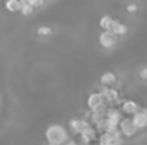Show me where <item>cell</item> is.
<instances>
[{
  "instance_id": "5",
  "label": "cell",
  "mask_w": 147,
  "mask_h": 145,
  "mask_svg": "<svg viewBox=\"0 0 147 145\" xmlns=\"http://www.w3.org/2000/svg\"><path fill=\"white\" fill-rule=\"evenodd\" d=\"M142 110V107H140V104L137 102V101H134V100H123L121 102H120V111L123 112V115L124 114H127V115H134L136 112H139Z\"/></svg>"
},
{
  "instance_id": "14",
  "label": "cell",
  "mask_w": 147,
  "mask_h": 145,
  "mask_svg": "<svg viewBox=\"0 0 147 145\" xmlns=\"http://www.w3.org/2000/svg\"><path fill=\"white\" fill-rule=\"evenodd\" d=\"M4 7L10 13H20V10H22V1H19V0H9V1L4 3Z\"/></svg>"
},
{
  "instance_id": "6",
  "label": "cell",
  "mask_w": 147,
  "mask_h": 145,
  "mask_svg": "<svg viewBox=\"0 0 147 145\" xmlns=\"http://www.w3.org/2000/svg\"><path fill=\"white\" fill-rule=\"evenodd\" d=\"M98 44L103 48H111L117 44V36L111 31H101L98 34Z\"/></svg>"
},
{
  "instance_id": "10",
  "label": "cell",
  "mask_w": 147,
  "mask_h": 145,
  "mask_svg": "<svg viewBox=\"0 0 147 145\" xmlns=\"http://www.w3.org/2000/svg\"><path fill=\"white\" fill-rule=\"evenodd\" d=\"M100 94L104 97V100L109 101V102H116V101H119V97H120L119 90L117 88H111V87H103Z\"/></svg>"
},
{
  "instance_id": "24",
  "label": "cell",
  "mask_w": 147,
  "mask_h": 145,
  "mask_svg": "<svg viewBox=\"0 0 147 145\" xmlns=\"http://www.w3.org/2000/svg\"><path fill=\"white\" fill-rule=\"evenodd\" d=\"M46 145H51V144H46Z\"/></svg>"
},
{
  "instance_id": "17",
  "label": "cell",
  "mask_w": 147,
  "mask_h": 145,
  "mask_svg": "<svg viewBox=\"0 0 147 145\" xmlns=\"http://www.w3.org/2000/svg\"><path fill=\"white\" fill-rule=\"evenodd\" d=\"M27 1H29V4H30L34 10H36L37 7H42V6H45V4H46L43 0H27Z\"/></svg>"
},
{
  "instance_id": "8",
  "label": "cell",
  "mask_w": 147,
  "mask_h": 145,
  "mask_svg": "<svg viewBox=\"0 0 147 145\" xmlns=\"http://www.w3.org/2000/svg\"><path fill=\"white\" fill-rule=\"evenodd\" d=\"M124 118L123 112L120 111V108H116V107H111L106 111V120H109L110 122L116 124V125H120L121 120Z\"/></svg>"
},
{
  "instance_id": "11",
  "label": "cell",
  "mask_w": 147,
  "mask_h": 145,
  "mask_svg": "<svg viewBox=\"0 0 147 145\" xmlns=\"http://www.w3.org/2000/svg\"><path fill=\"white\" fill-rule=\"evenodd\" d=\"M98 81H100V84H101L103 87H110V86L116 84L117 76H116L113 71H106V73H103V74L100 76Z\"/></svg>"
},
{
  "instance_id": "7",
  "label": "cell",
  "mask_w": 147,
  "mask_h": 145,
  "mask_svg": "<svg viewBox=\"0 0 147 145\" xmlns=\"http://www.w3.org/2000/svg\"><path fill=\"white\" fill-rule=\"evenodd\" d=\"M96 138H97V130H96L94 127H89V128H86V130H84V131L79 135L80 145L92 144Z\"/></svg>"
},
{
  "instance_id": "2",
  "label": "cell",
  "mask_w": 147,
  "mask_h": 145,
  "mask_svg": "<svg viewBox=\"0 0 147 145\" xmlns=\"http://www.w3.org/2000/svg\"><path fill=\"white\" fill-rule=\"evenodd\" d=\"M67 125H69V132L73 135H80L86 128L92 127L90 121H87L86 118H70Z\"/></svg>"
},
{
  "instance_id": "13",
  "label": "cell",
  "mask_w": 147,
  "mask_h": 145,
  "mask_svg": "<svg viewBox=\"0 0 147 145\" xmlns=\"http://www.w3.org/2000/svg\"><path fill=\"white\" fill-rule=\"evenodd\" d=\"M113 23H114V19L109 14H104L98 20V27L101 29V31H110L113 27Z\"/></svg>"
},
{
  "instance_id": "3",
  "label": "cell",
  "mask_w": 147,
  "mask_h": 145,
  "mask_svg": "<svg viewBox=\"0 0 147 145\" xmlns=\"http://www.w3.org/2000/svg\"><path fill=\"white\" fill-rule=\"evenodd\" d=\"M119 130H120L121 135L126 137V138H131V137H134L139 132V130L136 128V125L131 121V117H124L121 120L120 125H119Z\"/></svg>"
},
{
  "instance_id": "19",
  "label": "cell",
  "mask_w": 147,
  "mask_h": 145,
  "mask_svg": "<svg viewBox=\"0 0 147 145\" xmlns=\"http://www.w3.org/2000/svg\"><path fill=\"white\" fill-rule=\"evenodd\" d=\"M139 77L142 80H147V65H143L140 70H139Z\"/></svg>"
},
{
  "instance_id": "1",
  "label": "cell",
  "mask_w": 147,
  "mask_h": 145,
  "mask_svg": "<svg viewBox=\"0 0 147 145\" xmlns=\"http://www.w3.org/2000/svg\"><path fill=\"white\" fill-rule=\"evenodd\" d=\"M45 138L47 144L64 145L70 140V135H69V130L64 128L61 124H51L45 131Z\"/></svg>"
},
{
  "instance_id": "4",
  "label": "cell",
  "mask_w": 147,
  "mask_h": 145,
  "mask_svg": "<svg viewBox=\"0 0 147 145\" xmlns=\"http://www.w3.org/2000/svg\"><path fill=\"white\" fill-rule=\"evenodd\" d=\"M86 105L92 112H94V111L100 110L101 107H104V97L100 93H90L86 100Z\"/></svg>"
},
{
  "instance_id": "16",
  "label": "cell",
  "mask_w": 147,
  "mask_h": 145,
  "mask_svg": "<svg viewBox=\"0 0 147 145\" xmlns=\"http://www.w3.org/2000/svg\"><path fill=\"white\" fill-rule=\"evenodd\" d=\"M33 11H34V9L29 4V1L27 0H22V10H20V13L23 16H30V14H33Z\"/></svg>"
},
{
  "instance_id": "20",
  "label": "cell",
  "mask_w": 147,
  "mask_h": 145,
  "mask_svg": "<svg viewBox=\"0 0 147 145\" xmlns=\"http://www.w3.org/2000/svg\"><path fill=\"white\" fill-rule=\"evenodd\" d=\"M64 145H80V144H79V142H77L76 140H73V138H70V140H69V141H67V142H66V144H64Z\"/></svg>"
},
{
  "instance_id": "12",
  "label": "cell",
  "mask_w": 147,
  "mask_h": 145,
  "mask_svg": "<svg viewBox=\"0 0 147 145\" xmlns=\"http://www.w3.org/2000/svg\"><path fill=\"white\" fill-rule=\"evenodd\" d=\"M110 31H111V33H114V34L119 37V36H124V34H127L129 27H127V24H126V23H123V21H120V20H114L113 27H111V30H110Z\"/></svg>"
},
{
  "instance_id": "21",
  "label": "cell",
  "mask_w": 147,
  "mask_h": 145,
  "mask_svg": "<svg viewBox=\"0 0 147 145\" xmlns=\"http://www.w3.org/2000/svg\"><path fill=\"white\" fill-rule=\"evenodd\" d=\"M142 111H143V112L147 115V108H146V107H143V108H142Z\"/></svg>"
},
{
  "instance_id": "9",
  "label": "cell",
  "mask_w": 147,
  "mask_h": 145,
  "mask_svg": "<svg viewBox=\"0 0 147 145\" xmlns=\"http://www.w3.org/2000/svg\"><path fill=\"white\" fill-rule=\"evenodd\" d=\"M131 121H133V124L136 125V128L139 130V131H142V130H146L147 128V115L140 110L139 112H136L133 117H131Z\"/></svg>"
},
{
  "instance_id": "23",
  "label": "cell",
  "mask_w": 147,
  "mask_h": 145,
  "mask_svg": "<svg viewBox=\"0 0 147 145\" xmlns=\"http://www.w3.org/2000/svg\"><path fill=\"white\" fill-rule=\"evenodd\" d=\"M84 145H92V144H84Z\"/></svg>"
},
{
  "instance_id": "15",
  "label": "cell",
  "mask_w": 147,
  "mask_h": 145,
  "mask_svg": "<svg viewBox=\"0 0 147 145\" xmlns=\"http://www.w3.org/2000/svg\"><path fill=\"white\" fill-rule=\"evenodd\" d=\"M36 34H37L39 37H50V36H53V30H51V27H50V26L42 24V26H39V27H37Z\"/></svg>"
},
{
  "instance_id": "22",
  "label": "cell",
  "mask_w": 147,
  "mask_h": 145,
  "mask_svg": "<svg viewBox=\"0 0 147 145\" xmlns=\"http://www.w3.org/2000/svg\"><path fill=\"white\" fill-rule=\"evenodd\" d=\"M114 145H123V144H121V142H119V144H114Z\"/></svg>"
},
{
  "instance_id": "18",
  "label": "cell",
  "mask_w": 147,
  "mask_h": 145,
  "mask_svg": "<svg viewBox=\"0 0 147 145\" xmlns=\"http://www.w3.org/2000/svg\"><path fill=\"white\" fill-rule=\"evenodd\" d=\"M126 10H127L130 14H133V13H136V11L139 10V6H137L136 3H129V4L126 6Z\"/></svg>"
},
{
  "instance_id": "25",
  "label": "cell",
  "mask_w": 147,
  "mask_h": 145,
  "mask_svg": "<svg viewBox=\"0 0 147 145\" xmlns=\"http://www.w3.org/2000/svg\"><path fill=\"white\" fill-rule=\"evenodd\" d=\"M97 145H98V144H97Z\"/></svg>"
}]
</instances>
